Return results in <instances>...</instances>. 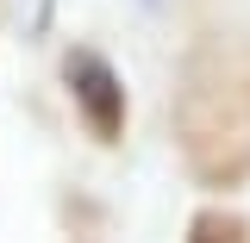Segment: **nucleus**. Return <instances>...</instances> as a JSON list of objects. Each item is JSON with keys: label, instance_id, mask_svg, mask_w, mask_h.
I'll list each match as a JSON object with an SVG mask.
<instances>
[{"label": "nucleus", "instance_id": "nucleus-1", "mask_svg": "<svg viewBox=\"0 0 250 243\" xmlns=\"http://www.w3.org/2000/svg\"><path fill=\"white\" fill-rule=\"evenodd\" d=\"M69 93H75L82 119H88L100 137H119V125H125V88H119V75H113L106 56L75 50V56H69Z\"/></svg>", "mask_w": 250, "mask_h": 243}, {"label": "nucleus", "instance_id": "nucleus-2", "mask_svg": "<svg viewBox=\"0 0 250 243\" xmlns=\"http://www.w3.org/2000/svg\"><path fill=\"white\" fill-rule=\"evenodd\" d=\"M188 243H231V231H213V224H200V231H194Z\"/></svg>", "mask_w": 250, "mask_h": 243}, {"label": "nucleus", "instance_id": "nucleus-3", "mask_svg": "<svg viewBox=\"0 0 250 243\" xmlns=\"http://www.w3.org/2000/svg\"><path fill=\"white\" fill-rule=\"evenodd\" d=\"M144 6H156V0H144Z\"/></svg>", "mask_w": 250, "mask_h": 243}]
</instances>
